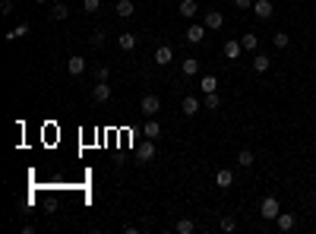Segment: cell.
<instances>
[{
    "instance_id": "6da1fadb",
    "label": "cell",
    "mask_w": 316,
    "mask_h": 234,
    "mask_svg": "<svg viewBox=\"0 0 316 234\" xmlns=\"http://www.w3.org/2000/svg\"><path fill=\"white\" fill-rule=\"evenodd\" d=\"M278 212H281V206H278V199H275V196H266V199L259 203V215H262V219L275 222V219H278Z\"/></svg>"
},
{
    "instance_id": "7a4b0ae2",
    "label": "cell",
    "mask_w": 316,
    "mask_h": 234,
    "mask_svg": "<svg viewBox=\"0 0 316 234\" xmlns=\"http://www.w3.org/2000/svg\"><path fill=\"white\" fill-rule=\"evenodd\" d=\"M139 108H142V114H146V117H152V114H158V111H161V98H158V95H142V101H139Z\"/></svg>"
},
{
    "instance_id": "3957f363",
    "label": "cell",
    "mask_w": 316,
    "mask_h": 234,
    "mask_svg": "<svg viewBox=\"0 0 316 234\" xmlns=\"http://www.w3.org/2000/svg\"><path fill=\"white\" fill-rule=\"evenodd\" d=\"M206 32H209V29H206V25H199V22H193V25H190V29H187V32H184V38H187V41H190V45H199V41H206Z\"/></svg>"
},
{
    "instance_id": "277c9868",
    "label": "cell",
    "mask_w": 316,
    "mask_h": 234,
    "mask_svg": "<svg viewBox=\"0 0 316 234\" xmlns=\"http://www.w3.org/2000/svg\"><path fill=\"white\" fill-rule=\"evenodd\" d=\"M272 13H275L272 10V0H253V16L256 19L266 22V19H272Z\"/></svg>"
},
{
    "instance_id": "5b68a950",
    "label": "cell",
    "mask_w": 316,
    "mask_h": 234,
    "mask_svg": "<svg viewBox=\"0 0 316 234\" xmlns=\"http://www.w3.org/2000/svg\"><path fill=\"white\" fill-rule=\"evenodd\" d=\"M181 111H184L187 117H196V114H199V111H202V101L196 98V95H187V98L181 101Z\"/></svg>"
},
{
    "instance_id": "8992f818",
    "label": "cell",
    "mask_w": 316,
    "mask_h": 234,
    "mask_svg": "<svg viewBox=\"0 0 316 234\" xmlns=\"http://www.w3.org/2000/svg\"><path fill=\"white\" fill-rule=\"evenodd\" d=\"M136 155H139V164H146V161H152V158H155V143H152V140H146V143H139V146H136Z\"/></svg>"
},
{
    "instance_id": "52a82bcc",
    "label": "cell",
    "mask_w": 316,
    "mask_h": 234,
    "mask_svg": "<svg viewBox=\"0 0 316 234\" xmlns=\"http://www.w3.org/2000/svg\"><path fill=\"white\" fill-rule=\"evenodd\" d=\"M108 98H111V85L108 82H95V89H92V101H95V105H105Z\"/></svg>"
},
{
    "instance_id": "ba28073f",
    "label": "cell",
    "mask_w": 316,
    "mask_h": 234,
    "mask_svg": "<svg viewBox=\"0 0 316 234\" xmlns=\"http://www.w3.org/2000/svg\"><path fill=\"white\" fill-rule=\"evenodd\" d=\"M202 25H206V29H221V25H225V16H221V10H209L206 13V19H202Z\"/></svg>"
},
{
    "instance_id": "9c48e42d",
    "label": "cell",
    "mask_w": 316,
    "mask_h": 234,
    "mask_svg": "<svg viewBox=\"0 0 316 234\" xmlns=\"http://www.w3.org/2000/svg\"><path fill=\"white\" fill-rule=\"evenodd\" d=\"M171 60H174V51H171V45H158V48H155V64H158V67H168Z\"/></svg>"
},
{
    "instance_id": "30bf717a",
    "label": "cell",
    "mask_w": 316,
    "mask_h": 234,
    "mask_svg": "<svg viewBox=\"0 0 316 234\" xmlns=\"http://www.w3.org/2000/svg\"><path fill=\"white\" fill-rule=\"evenodd\" d=\"M241 51H244V45H241V41H225V48H221V54H225V60H237V57H241Z\"/></svg>"
},
{
    "instance_id": "8fae6325",
    "label": "cell",
    "mask_w": 316,
    "mask_h": 234,
    "mask_svg": "<svg viewBox=\"0 0 316 234\" xmlns=\"http://www.w3.org/2000/svg\"><path fill=\"white\" fill-rule=\"evenodd\" d=\"M215 184H218L221 190L234 187V171H231V168H218V174H215Z\"/></svg>"
},
{
    "instance_id": "7c38bea8",
    "label": "cell",
    "mask_w": 316,
    "mask_h": 234,
    "mask_svg": "<svg viewBox=\"0 0 316 234\" xmlns=\"http://www.w3.org/2000/svg\"><path fill=\"white\" fill-rule=\"evenodd\" d=\"M66 70H70V76H82L85 73V57H79V54L70 57L66 60Z\"/></svg>"
},
{
    "instance_id": "4fadbf2b",
    "label": "cell",
    "mask_w": 316,
    "mask_h": 234,
    "mask_svg": "<svg viewBox=\"0 0 316 234\" xmlns=\"http://www.w3.org/2000/svg\"><path fill=\"white\" fill-rule=\"evenodd\" d=\"M117 45H121V51H124V54H130V51H136V35H133V32H121Z\"/></svg>"
},
{
    "instance_id": "5bb4252c",
    "label": "cell",
    "mask_w": 316,
    "mask_h": 234,
    "mask_svg": "<svg viewBox=\"0 0 316 234\" xmlns=\"http://www.w3.org/2000/svg\"><path fill=\"white\" fill-rule=\"evenodd\" d=\"M196 10H199L196 0H181V6H177V13H181L184 19H196Z\"/></svg>"
},
{
    "instance_id": "9a60e30c",
    "label": "cell",
    "mask_w": 316,
    "mask_h": 234,
    "mask_svg": "<svg viewBox=\"0 0 316 234\" xmlns=\"http://www.w3.org/2000/svg\"><path fill=\"white\" fill-rule=\"evenodd\" d=\"M181 73L184 76H196V73H199V60H196V57H184L181 60Z\"/></svg>"
},
{
    "instance_id": "2e32d148",
    "label": "cell",
    "mask_w": 316,
    "mask_h": 234,
    "mask_svg": "<svg viewBox=\"0 0 316 234\" xmlns=\"http://www.w3.org/2000/svg\"><path fill=\"white\" fill-rule=\"evenodd\" d=\"M269 67H272V57L269 54H253V70L256 73H266Z\"/></svg>"
},
{
    "instance_id": "e0dca14e",
    "label": "cell",
    "mask_w": 316,
    "mask_h": 234,
    "mask_svg": "<svg viewBox=\"0 0 316 234\" xmlns=\"http://www.w3.org/2000/svg\"><path fill=\"white\" fill-rule=\"evenodd\" d=\"M66 16H70V6H66V3H51V19L63 22Z\"/></svg>"
},
{
    "instance_id": "ac0fdd59",
    "label": "cell",
    "mask_w": 316,
    "mask_h": 234,
    "mask_svg": "<svg viewBox=\"0 0 316 234\" xmlns=\"http://www.w3.org/2000/svg\"><path fill=\"white\" fill-rule=\"evenodd\" d=\"M117 16H121V19H126V16H133L136 13V6H133V0H117Z\"/></svg>"
},
{
    "instance_id": "d6986e66",
    "label": "cell",
    "mask_w": 316,
    "mask_h": 234,
    "mask_svg": "<svg viewBox=\"0 0 316 234\" xmlns=\"http://www.w3.org/2000/svg\"><path fill=\"white\" fill-rule=\"evenodd\" d=\"M25 35H29V22H19L16 29L6 32V41H19V38H25Z\"/></svg>"
},
{
    "instance_id": "ffe728a7",
    "label": "cell",
    "mask_w": 316,
    "mask_h": 234,
    "mask_svg": "<svg viewBox=\"0 0 316 234\" xmlns=\"http://www.w3.org/2000/svg\"><path fill=\"white\" fill-rule=\"evenodd\" d=\"M142 136H146V140H155V136H161V124H158V120H146V127H142Z\"/></svg>"
},
{
    "instance_id": "44dd1931",
    "label": "cell",
    "mask_w": 316,
    "mask_h": 234,
    "mask_svg": "<svg viewBox=\"0 0 316 234\" xmlns=\"http://www.w3.org/2000/svg\"><path fill=\"white\" fill-rule=\"evenodd\" d=\"M275 225H278V231H291V228H294V215H288V212H278Z\"/></svg>"
},
{
    "instance_id": "7402d4cb",
    "label": "cell",
    "mask_w": 316,
    "mask_h": 234,
    "mask_svg": "<svg viewBox=\"0 0 316 234\" xmlns=\"http://www.w3.org/2000/svg\"><path fill=\"white\" fill-rule=\"evenodd\" d=\"M272 45H275L278 51H285L288 45H291V35H288V32H275V35H272Z\"/></svg>"
},
{
    "instance_id": "603a6c76",
    "label": "cell",
    "mask_w": 316,
    "mask_h": 234,
    "mask_svg": "<svg viewBox=\"0 0 316 234\" xmlns=\"http://www.w3.org/2000/svg\"><path fill=\"white\" fill-rule=\"evenodd\" d=\"M174 231H177V234H193V231H196V222H193V219H181V222L174 225Z\"/></svg>"
},
{
    "instance_id": "cb8c5ba5",
    "label": "cell",
    "mask_w": 316,
    "mask_h": 234,
    "mask_svg": "<svg viewBox=\"0 0 316 234\" xmlns=\"http://www.w3.org/2000/svg\"><path fill=\"white\" fill-rule=\"evenodd\" d=\"M199 89H202V95L215 92V89H218V79H215V76H202V79H199Z\"/></svg>"
},
{
    "instance_id": "d4e9b609",
    "label": "cell",
    "mask_w": 316,
    "mask_h": 234,
    "mask_svg": "<svg viewBox=\"0 0 316 234\" xmlns=\"http://www.w3.org/2000/svg\"><path fill=\"white\" fill-rule=\"evenodd\" d=\"M202 108H209V111H218V108H221V98H218V92H209L206 98H202Z\"/></svg>"
},
{
    "instance_id": "484cf974",
    "label": "cell",
    "mask_w": 316,
    "mask_h": 234,
    "mask_svg": "<svg viewBox=\"0 0 316 234\" xmlns=\"http://www.w3.org/2000/svg\"><path fill=\"white\" fill-rule=\"evenodd\" d=\"M253 152L250 149H241V152H237V164H241V168H253Z\"/></svg>"
},
{
    "instance_id": "4316f807",
    "label": "cell",
    "mask_w": 316,
    "mask_h": 234,
    "mask_svg": "<svg viewBox=\"0 0 316 234\" xmlns=\"http://www.w3.org/2000/svg\"><path fill=\"white\" fill-rule=\"evenodd\" d=\"M241 45H244V51H256L259 48V38H256L253 32H247V35H241Z\"/></svg>"
},
{
    "instance_id": "83f0119b",
    "label": "cell",
    "mask_w": 316,
    "mask_h": 234,
    "mask_svg": "<svg viewBox=\"0 0 316 234\" xmlns=\"http://www.w3.org/2000/svg\"><path fill=\"white\" fill-rule=\"evenodd\" d=\"M89 45H92V48H101V45H105V29H95V32H92V35H89Z\"/></svg>"
},
{
    "instance_id": "f1b7e54d",
    "label": "cell",
    "mask_w": 316,
    "mask_h": 234,
    "mask_svg": "<svg viewBox=\"0 0 316 234\" xmlns=\"http://www.w3.org/2000/svg\"><path fill=\"white\" fill-rule=\"evenodd\" d=\"M237 228V219H231V215H225V219H221V231H225V234H231Z\"/></svg>"
},
{
    "instance_id": "f546056e",
    "label": "cell",
    "mask_w": 316,
    "mask_h": 234,
    "mask_svg": "<svg viewBox=\"0 0 316 234\" xmlns=\"http://www.w3.org/2000/svg\"><path fill=\"white\" fill-rule=\"evenodd\" d=\"M82 10L85 13H98L101 10V0H82Z\"/></svg>"
},
{
    "instance_id": "4dcf8cb0",
    "label": "cell",
    "mask_w": 316,
    "mask_h": 234,
    "mask_svg": "<svg viewBox=\"0 0 316 234\" xmlns=\"http://www.w3.org/2000/svg\"><path fill=\"white\" fill-rule=\"evenodd\" d=\"M95 82H108V67H95Z\"/></svg>"
},
{
    "instance_id": "1f68e13d",
    "label": "cell",
    "mask_w": 316,
    "mask_h": 234,
    "mask_svg": "<svg viewBox=\"0 0 316 234\" xmlns=\"http://www.w3.org/2000/svg\"><path fill=\"white\" fill-rule=\"evenodd\" d=\"M16 10V6H13V0H3V3H0V13H3V16H10Z\"/></svg>"
},
{
    "instance_id": "d6a6232c",
    "label": "cell",
    "mask_w": 316,
    "mask_h": 234,
    "mask_svg": "<svg viewBox=\"0 0 316 234\" xmlns=\"http://www.w3.org/2000/svg\"><path fill=\"white\" fill-rule=\"evenodd\" d=\"M237 10H253V0H234Z\"/></svg>"
},
{
    "instance_id": "836d02e7",
    "label": "cell",
    "mask_w": 316,
    "mask_h": 234,
    "mask_svg": "<svg viewBox=\"0 0 316 234\" xmlns=\"http://www.w3.org/2000/svg\"><path fill=\"white\" fill-rule=\"evenodd\" d=\"M35 3H48V0H35Z\"/></svg>"
},
{
    "instance_id": "e575fe53",
    "label": "cell",
    "mask_w": 316,
    "mask_h": 234,
    "mask_svg": "<svg viewBox=\"0 0 316 234\" xmlns=\"http://www.w3.org/2000/svg\"><path fill=\"white\" fill-rule=\"evenodd\" d=\"M313 67H316V57H313Z\"/></svg>"
},
{
    "instance_id": "d590c367",
    "label": "cell",
    "mask_w": 316,
    "mask_h": 234,
    "mask_svg": "<svg viewBox=\"0 0 316 234\" xmlns=\"http://www.w3.org/2000/svg\"><path fill=\"white\" fill-rule=\"evenodd\" d=\"M313 16H316V10H313Z\"/></svg>"
}]
</instances>
